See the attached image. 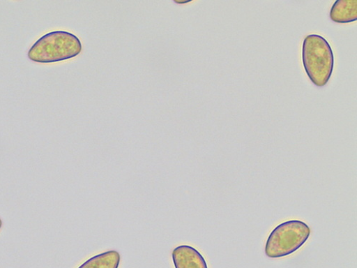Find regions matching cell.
Instances as JSON below:
<instances>
[{
  "label": "cell",
  "mask_w": 357,
  "mask_h": 268,
  "mask_svg": "<svg viewBox=\"0 0 357 268\" xmlns=\"http://www.w3.org/2000/svg\"><path fill=\"white\" fill-rule=\"evenodd\" d=\"M303 62L312 82L318 87L330 81L334 70L335 57L332 47L319 35H309L303 45Z\"/></svg>",
  "instance_id": "cell-1"
},
{
  "label": "cell",
  "mask_w": 357,
  "mask_h": 268,
  "mask_svg": "<svg viewBox=\"0 0 357 268\" xmlns=\"http://www.w3.org/2000/svg\"><path fill=\"white\" fill-rule=\"evenodd\" d=\"M82 50L77 36L66 31H54L40 38L29 49L27 56L35 63L53 64L75 57Z\"/></svg>",
  "instance_id": "cell-2"
},
{
  "label": "cell",
  "mask_w": 357,
  "mask_h": 268,
  "mask_svg": "<svg viewBox=\"0 0 357 268\" xmlns=\"http://www.w3.org/2000/svg\"><path fill=\"white\" fill-rule=\"evenodd\" d=\"M310 234V228L303 221L292 220L282 223L268 237L265 254L270 258L291 255L305 244Z\"/></svg>",
  "instance_id": "cell-3"
},
{
  "label": "cell",
  "mask_w": 357,
  "mask_h": 268,
  "mask_svg": "<svg viewBox=\"0 0 357 268\" xmlns=\"http://www.w3.org/2000/svg\"><path fill=\"white\" fill-rule=\"evenodd\" d=\"M172 258L175 268H208L202 255L190 246L176 247L172 253Z\"/></svg>",
  "instance_id": "cell-4"
},
{
  "label": "cell",
  "mask_w": 357,
  "mask_h": 268,
  "mask_svg": "<svg viewBox=\"0 0 357 268\" xmlns=\"http://www.w3.org/2000/svg\"><path fill=\"white\" fill-rule=\"evenodd\" d=\"M330 17L334 22L347 24L357 20V0H337L333 6Z\"/></svg>",
  "instance_id": "cell-5"
},
{
  "label": "cell",
  "mask_w": 357,
  "mask_h": 268,
  "mask_svg": "<svg viewBox=\"0 0 357 268\" xmlns=\"http://www.w3.org/2000/svg\"><path fill=\"white\" fill-rule=\"evenodd\" d=\"M121 261L120 253L109 251L88 259L78 268H119Z\"/></svg>",
  "instance_id": "cell-6"
},
{
  "label": "cell",
  "mask_w": 357,
  "mask_h": 268,
  "mask_svg": "<svg viewBox=\"0 0 357 268\" xmlns=\"http://www.w3.org/2000/svg\"><path fill=\"white\" fill-rule=\"evenodd\" d=\"M2 226H3V221H2L1 218H0V229H1Z\"/></svg>",
  "instance_id": "cell-7"
}]
</instances>
